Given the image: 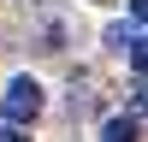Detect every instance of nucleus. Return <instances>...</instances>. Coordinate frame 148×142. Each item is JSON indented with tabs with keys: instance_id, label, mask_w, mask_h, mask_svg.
<instances>
[{
	"instance_id": "7ed1b4c3",
	"label": "nucleus",
	"mask_w": 148,
	"mask_h": 142,
	"mask_svg": "<svg viewBox=\"0 0 148 142\" xmlns=\"http://www.w3.org/2000/svg\"><path fill=\"white\" fill-rule=\"evenodd\" d=\"M0 142H30V136H24V124H0Z\"/></svg>"
},
{
	"instance_id": "f257e3e1",
	"label": "nucleus",
	"mask_w": 148,
	"mask_h": 142,
	"mask_svg": "<svg viewBox=\"0 0 148 142\" xmlns=\"http://www.w3.org/2000/svg\"><path fill=\"white\" fill-rule=\"evenodd\" d=\"M36 113H42V83L36 77H12L6 95H0V118L6 124H30Z\"/></svg>"
},
{
	"instance_id": "f03ea898",
	"label": "nucleus",
	"mask_w": 148,
	"mask_h": 142,
	"mask_svg": "<svg viewBox=\"0 0 148 142\" xmlns=\"http://www.w3.org/2000/svg\"><path fill=\"white\" fill-rule=\"evenodd\" d=\"M136 113H119V118H107V142H136Z\"/></svg>"
}]
</instances>
